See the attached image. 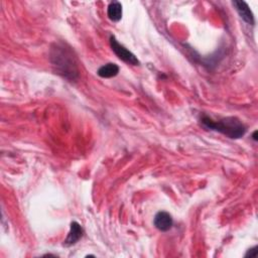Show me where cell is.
I'll return each instance as SVG.
<instances>
[{
  "label": "cell",
  "instance_id": "9",
  "mask_svg": "<svg viewBox=\"0 0 258 258\" xmlns=\"http://www.w3.org/2000/svg\"><path fill=\"white\" fill-rule=\"evenodd\" d=\"M256 255H257V247L255 246V247H253V248H251V249H249L248 251H247V253L245 254V256L246 257H256Z\"/></svg>",
  "mask_w": 258,
  "mask_h": 258
},
{
  "label": "cell",
  "instance_id": "2",
  "mask_svg": "<svg viewBox=\"0 0 258 258\" xmlns=\"http://www.w3.org/2000/svg\"><path fill=\"white\" fill-rule=\"evenodd\" d=\"M71 57L72 56L68 55L66 51L60 49L56 52V56L53 58L56 59V62L54 63L60 69V72H62L66 77H69V75H71V78L74 79V75H77L78 71Z\"/></svg>",
  "mask_w": 258,
  "mask_h": 258
},
{
  "label": "cell",
  "instance_id": "8",
  "mask_svg": "<svg viewBox=\"0 0 258 258\" xmlns=\"http://www.w3.org/2000/svg\"><path fill=\"white\" fill-rule=\"evenodd\" d=\"M118 73H119V67L114 63H108L102 66L101 68H99L97 72L99 77L104 79L113 78L118 75Z\"/></svg>",
  "mask_w": 258,
  "mask_h": 258
},
{
  "label": "cell",
  "instance_id": "5",
  "mask_svg": "<svg viewBox=\"0 0 258 258\" xmlns=\"http://www.w3.org/2000/svg\"><path fill=\"white\" fill-rule=\"evenodd\" d=\"M83 234H84V231H83L81 225L77 222H72L71 230L68 234V237L64 241V245L67 247L75 245L83 237Z\"/></svg>",
  "mask_w": 258,
  "mask_h": 258
},
{
  "label": "cell",
  "instance_id": "1",
  "mask_svg": "<svg viewBox=\"0 0 258 258\" xmlns=\"http://www.w3.org/2000/svg\"><path fill=\"white\" fill-rule=\"evenodd\" d=\"M201 122L207 129L218 131L233 139H240L246 133V126L236 117H226L215 121L208 116H204L201 118Z\"/></svg>",
  "mask_w": 258,
  "mask_h": 258
},
{
  "label": "cell",
  "instance_id": "10",
  "mask_svg": "<svg viewBox=\"0 0 258 258\" xmlns=\"http://www.w3.org/2000/svg\"><path fill=\"white\" fill-rule=\"evenodd\" d=\"M252 139H253V140H254V141H257V140H258V139H257V131H254V132H253Z\"/></svg>",
  "mask_w": 258,
  "mask_h": 258
},
{
  "label": "cell",
  "instance_id": "7",
  "mask_svg": "<svg viewBox=\"0 0 258 258\" xmlns=\"http://www.w3.org/2000/svg\"><path fill=\"white\" fill-rule=\"evenodd\" d=\"M108 19L114 22L119 21L122 19V5L118 1H112L107 7Z\"/></svg>",
  "mask_w": 258,
  "mask_h": 258
},
{
  "label": "cell",
  "instance_id": "4",
  "mask_svg": "<svg viewBox=\"0 0 258 258\" xmlns=\"http://www.w3.org/2000/svg\"><path fill=\"white\" fill-rule=\"evenodd\" d=\"M154 223L157 229H159L161 232H166L173 227L174 221L172 216L168 213V212H159L155 217Z\"/></svg>",
  "mask_w": 258,
  "mask_h": 258
},
{
  "label": "cell",
  "instance_id": "6",
  "mask_svg": "<svg viewBox=\"0 0 258 258\" xmlns=\"http://www.w3.org/2000/svg\"><path fill=\"white\" fill-rule=\"evenodd\" d=\"M233 5L235 6L237 12L239 13L240 18L243 20L246 23L253 25L255 20H254V17H253V13L250 10L248 4L244 1H233Z\"/></svg>",
  "mask_w": 258,
  "mask_h": 258
},
{
  "label": "cell",
  "instance_id": "3",
  "mask_svg": "<svg viewBox=\"0 0 258 258\" xmlns=\"http://www.w3.org/2000/svg\"><path fill=\"white\" fill-rule=\"evenodd\" d=\"M110 45L111 49L114 52V54L123 62L132 65V66H139L140 65V62L139 59L135 57L130 51H128L122 44H120L115 37H110Z\"/></svg>",
  "mask_w": 258,
  "mask_h": 258
}]
</instances>
